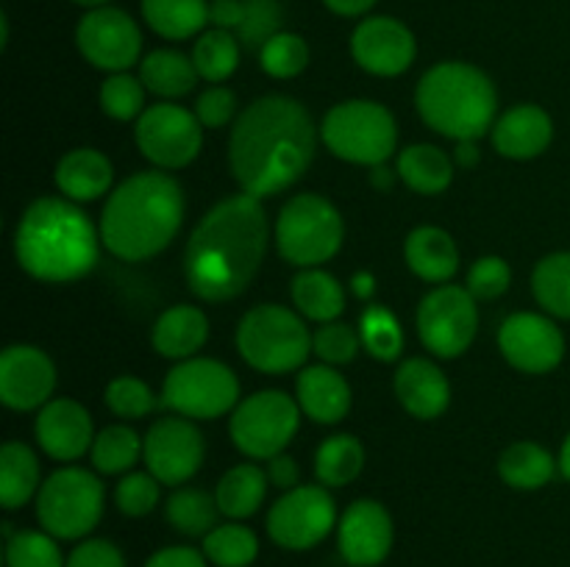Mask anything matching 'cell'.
Wrapping results in <instances>:
<instances>
[{"label":"cell","instance_id":"cell-1","mask_svg":"<svg viewBox=\"0 0 570 567\" xmlns=\"http://www.w3.org/2000/svg\"><path fill=\"white\" fill-rule=\"evenodd\" d=\"M315 145L309 111L287 94H265L234 120L228 167L239 189L262 200L293 187L309 170Z\"/></svg>","mask_w":570,"mask_h":567},{"label":"cell","instance_id":"cell-2","mask_svg":"<svg viewBox=\"0 0 570 567\" xmlns=\"http://www.w3.org/2000/svg\"><path fill=\"white\" fill-rule=\"evenodd\" d=\"M267 215L248 192L220 200L184 248V278L206 304L234 300L250 287L267 253Z\"/></svg>","mask_w":570,"mask_h":567},{"label":"cell","instance_id":"cell-3","mask_svg":"<svg viewBox=\"0 0 570 567\" xmlns=\"http://www.w3.org/2000/svg\"><path fill=\"white\" fill-rule=\"evenodd\" d=\"M184 222V189L170 172L145 170L126 178L100 211V242L122 261H145L176 239Z\"/></svg>","mask_w":570,"mask_h":567},{"label":"cell","instance_id":"cell-4","mask_svg":"<svg viewBox=\"0 0 570 567\" xmlns=\"http://www.w3.org/2000/svg\"><path fill=\"white\" fill-rule=\"evenodd\" d=\"M100 231L72 200L37 198L14 228L17 265L45 284H72L98 265Z\"/></svg>","mask_w":570,"mask_h":567},{"label":"cell","instance_id":"cell-5","mask_svg":"<svg viewBox=\"0 0 570 567\" xmlns=\"http://www.w3.org/2000/svg\"><path fill=\"white\" fill-rule=\"evenodd\" d=\"M415 109L432 131L454 142H476L495 126L499 94L484 70L468 61L429 67L415 89Z\"/></svg>","mask_w":570,"mask_h":567},{"label":"cell","instance_id":"cell-6","mask_svg":"<svg viewBox=\"0 0 570 567\" xmlns=\"http://www.w3.org/2000/svg\"><path fill=\"white\" fill-rule=\"evenodd\" d=\"M306 317L282 304H259L237 326V350L245 365L267 376L304 370L312 354Z\"/></svg>","mask_w":570,"mask_h":567},{"label":"cell","instance_id":"cell-7","mask_svg":"<svg viewBox=\"0 0 570 567\" xmlns=\"http://www.w3.org/2000/svg\"><path fill=\"white\" fill-rule=\"evenodd\" d=\"M33 509L39 528L61 543H81L104 517L106 487L83 467H61L42 481Z\"/></svg>","mask_w":570,"mask_h":567},{"label":"cell","instance_id":"cell-8","mask_svg":"<svg viewBox=\"0 0 570 567\" xmlns=\"http://www.w3.org/2000/svg\"><path fill=\"white\" fill-rule=\"evenodd\" d=\"M345 222L337 206L323 195L304 192L282 206L276 220V248L284 261L301 267H321L340 253Z\"/></svg>","mask_w":570,"mask_h":567},{"label":"cell","instance_id":"cell-9","mask_svg":"<svg viewBox=\"0 0 570 567\" xmlns=\"http://www.w3.org/2000/svg\"><path fill=\"white\" fill-rule=\"evenodd\" d=\"M321 139L337 159L379 167L395 153L399 126L387 106L376 100H343L326 111Z\"/></svg>","mask_w":570,"mask_h":567},{"label":"cell","instance_id":"cell-10","mask_svg":"<svg viewBox=\"0 0 570 567\" xmlns=\"http://www.w3.org/2000/svg\"><path fill=\"white\" fill-rule=\"evenodd\" d=\"M237 404L239 381L234 370L206 356L178 361L161 384V406L189 420H217Z\"/></svg>","mask_w":570,"mask_h":567},{"label":"cell","instance_id":"cell-11","mask_svg":"<svg viewBox=\"0 0 570 567\" xmlns=\"http://www.w3.org/2000/svg\"><path fill=\"white\" fill-rule=\"evenodd\" d=\"M298 400L282 389H262L239 400L228 420V434L239 454L248 459H273L284 454L301 426Z\"/></svg>","mask_w":570,"mask_h":567},{"label":"cell","instance_id":"cell-12","mask_svg":"<svg viewBox=\"0 0 570 567\" xmlns=\"http://www.w3.org/2000/svg\"><path fill=\"white\" fill-rule=\"evenodd\" d=\"M415 328L423 348L432 350L440 359H456L476 339V298L468 292V287L440 284L432 292L423 295V300L417 304Z\"/></svg>","mask_w":570,"mask_h":567},{"label":"cell","instance_id":"cell-13","mask_svg":"<svg viewBox=\"0 0 570 567\" xmlns=\"http://www.w3.org/2000/svg\"><path fill=\"white\" fill-rule=\"evenodd\" d=\"M340 515L323 484H301L284 493L267 511V537L284 550H312L332 537Z\"/></svg>","mask_w":570,"mask_h":567},{"label":"cell","instance_id":"cell-14","mask_svg":"<svg viewBox=\"0 0 570 567\" xmlns=\"http://www.w3.org/2000/svg\"><path fill=\"white\" fill-rule=\"evenodd\" d=\"M134 139L150 165L159 170H181L198 159L204 148V126L195 111L173 100H161L142 111L134 128Z\"/></svg>","mask_w":570,"mask_h":567},{"label":"cell","instance_id":"cell-15","mask_svg":"<svg viewBox=\"0 0 570 567\" xmlns=\"http://www.w3.org/2000/svg\"><path fill=\"white\" fill-rule=\"evenodd\" d=\"M206 442L189 417H159L142 437V461L165 487H181L200 470Z\"/></svg>","mask_w":570,"mask_h":567},{"label":"cell","instance_id":"cell-16","mask_svg":"<svg viewBox=\"0 0 570 567\" xmlns=\"http://www.w3.org/2000/svg\"><path fill=\"white\" fill-rule=\"evenodd\" d=\"M76 44L89 64L111 76L137 64L142 53V31L128 11L117 6H100L89 9L78 20Z\"/></svg>","mask_w":570,"mask_h":567},{"label":"cell","instance_id":"cell-17","mask_svg":"<svg viewBox=\"0 0 570 567\" xmlns=\"http://www.w3.org/2000/svg\"><path fill=\"white\" fill-rule=\"evenodd\" d=\"M499 348L515 370L543 376L560 367L566 356V337L551 317L518 311L501 322Z\"/></svg>","mask_w":570,"mask_h":567},{"label":"cell","instance_id":"cell-18","mask_svg":"<svg viewBox=\"0 0 570 567\" xmlns=\"http://www.w3.org/2000/svg\"><path fill=\"white\" fill-rule=\"evenodd\" d=\"M395 545V526L387 506L360 498L340 515L337 550L348 567H379Z\"/></svg>","mask_w":570,"mask_h":567},{"label":"cell","instance_id":"cell-19","mask_svg":"<svg viewBox=\"0 0 570 567\" xmlns=\"http://www.w3.org/2000/svg\"><path fill=\"white\" fill-rule=\"evenodd\" d=\"M351 56L371 76L395 78L415 61V33L395 17H365L351 33Z\"/></svg>","mask_w":570,"mask_h":567},{"label":"cell","instance_id":"cell-20","mask_svg":"<svg viewBox=\"0 0 570 567\" xmlns=\"http://www.w3.org/2000/svg\"><path fill=\"white\" fill-rule=\"evenodd\" d=\"M56 367L42 348L9 345L0 354V400L14 411L42 409L53 400Z\"/></svg>","mask_w":570,"mask_h":567},{"label":"cell","instance_id":"cell-21","mask_svg":"<svg viewBox=\"0 0 570 567\" xmlns=\"http://www.w3.org/2000/svg\"><path fill=\"white\" fill-rule=\"evenodd\" d=\"M33 434H37L39 448L56 461L81 459L87 450H92L95 442L92 417L72 398L48 400L37 411Z\"/></svg>","mask_w":570,"mask_h":567},{"label":"cell","instance_id":"cell-22","mask_svg":"<svg viewBox=\"0 0 570 567\" xmlns=\"http://www.w3.org/2000/svg\"><path fill=\"white\" fill-rule=\"evenodd\" d=\"M554 139V120L543 106L518 103L495 120L493 148L504 159L527 161L546 153Z\"/></svg>","mask_w":570,"mask_h":567},{"label":"cell","instance_id":"cell-23","mask_svg":"<svg viewBox=\"0 0 570 567\" xmlns=\"http://www.w3.org/2000/svg\"><path fill=\"white\" fill-rule=\"evenodd\" d=\"M393 389L399 404L417 420H434L451 404V384L434 361L412 356L395 370Z\"/></svg>","mask_w":570,"mask_h":567},{"label":"cell","instance_id":"cell-24","mask_svg":"<svg viewBox=\"0 0 570 567\" xmlns=\"http://www.w3.org/2000/svg\"><path fill=\"white\" fill-rule=\"evenodd\" d=\"M301 411L321 426H334L351 411V384L332 365H309L295 378Z\"/></svg>","mask_w":570,"mask_h":567},{"label":"cell","instance_id":"cell-25","mask_svg":"<svg viewBox=\"0 0 570 567\" xmlns=\"http://www.w3.org/2000/svg\"><path fill=\"white\" fill-rule=\"evenodd\" d=\"M56 187L72 203H87L106 195L115 181V167L95 148H72L56 165Z\"/></svg>","mask_w":570,"mask_h":567},{"label":"cell","instance_id":"cell-26","mask_svg":"<svg viewBox=\"0 0 570 567\" xmlns=\"http://www.w3.org/2000/svg\"><path fill=\"white\" fill-rule=\"evenodd\" d=\"M209 339V317L198 306L178 304L161 311L150 331V345L165 359H193Z\"/></svg>","mask_w":570,"mask_h":567},{"label":"cell","instance_id":"cell-27","mask_svg":"<svg viewBox=\"0 0 570 567\" xmlns=\"http://www.w3.org/2000/svg\"><path fill=\"white\" fill-rule=\"evenodd\" d=\"M404 259L417 278L445 284L460 270V250L454 237L438 226H417L404 242Z\"/></svg>","mask_w":570,"mask_h":567},{"label":"cell","instance_id":"cell-28","mask_svg":"<svg viewBox=\"0 0 570 567\" xmlns=\"http://www.w3.org/2000/svg\"><path fill=\"white\" fill-rule=\"evenodd\" d=\"M395 172L417 195H440L454 181V159L429 142L410 145L399 153Z\"/></svg>","mask_w":570,"mask_h":567},{"label":"cell","instance_id":"cell-29","mask_svg":"<svg viewBox=\"0 0 570 567\" xmlns=\"http://www.w3.org/2000/svg\"><path fill=\"white\" fill-rule=\"evenodd\" d=\"M293 306L301 317L315 322H334L345 311V289L332 272L306 267L289 284Z\"/></svg>","mask_w":570,"mask_h":567},{"label":"cell","instance_id":"cell-30","mask_svg":"<svg viewBox=\"0 0 570 567\" xmlns=\"http://www.w3.org/2000/svg\"><path fill=\"white\" fill-rule=\"evenodd\" d=\"M42 478L39 459L26 442H3L0 448V504L6 511L22 509L28 500H37Z\"/></svg>","mask_w":570,"mask_h":567},{"label":"cell","instance_id":"cell-31","mask_svg":"<svg viewBox=\"0 0 570 567\" xmlns=\"http://www.w3.org/2000/svg\"><path fill=\"white\" fill-rule=\"evenodd\" d=\"M198 70H195L193 56H184L181 50L159 48L139 61V81L145 89L165 100L184 98L198 83Z\"/></svg>","mask_w":570,"mask_h":567},{"label":"cell","instance_id":"cell-32","mask_svg":"<svg viewBox=\"0 0 570 567\" xmlns=\"http://www.w3.org/2000/svg\"><path fill=\"white\" fill-rule=\"evenodd\" d=\"M267 481H271L267 470H262L259 465L243 461V465L232 467L215 487V498L223 517H228V520H248V517H254L262 509V504H265Z\"/></svg>","mask_w":570,"mask_h":567},{"label":"cell","instance_id":"cell-33","mask_svg":"<svg viewBox=\"0 0 570 567\" xmlns=\"http://www.w3.org/2000/svg\"><path fill=\"white\" fill-rule=\"evenodd\" d=\"M557 467H560V459H554L543 445L521 439L501 454L499 476L512 489L532 493V489H543L554 478Z\"/></svg>","mask_w":570,"mask_h":567},{"label":"cell","instance_id":"cell-34","mask_svg":"<svg viewBox=\"0 0 570 567\" xmlns=\"http://www.w3.org/2000/svg\"><path fill=\"white\" fill-rule=\"evenodd\" d=\"M142 17L154 33L181 42L204 33L209 0H142Z\"/></svg>","mask_w":570,"mask_h":567},{"label":"cell","instance_id":"cell-35","mask_svg":"<svg viewBox=\"0 0 570 567\" xmlns=\"http://www.w3.org/2000/svg\"><path fill=\"white\" fill-rule=\"evenodd\" d=\"M220 515L215 495L195 487H176L165 506V517L173 531L189 539H204L212 528L220 526Z\"/></svg>","mask_w":570,"mask_h":567},{"label":"cell","instance_id":"cell-36","mask_svg":"<svg viewBox=\"0 0 570 567\" xmlns=\"http://www.w3.org/2000/svg\"><path fill=\"white\" fill-rule=\"evenodd\" d=\"M200 550L212 567H250L259 559V537L243 520H228L200 539Z\"/></svg>","mask_w":570,"mask_h":567},{"label":"cell","instance_id":"cell-37","mask_svg":"<svg viewBox=\"0 0 570 567\" xmlns=\"http://www.w3.org/2000/svg\"><path fill=\"white\" fill-rule=\"evenodd\" d=\"M365 467V448L351 434H334L317 448L315 476L323 487H348Z\"/></svg>","mask_w":570,"mask_h":567},{"label":"cell","instance_id":"cell-38","mask_svg":"<svg viewBox=\"0 0 570 567\" xmlns=\"http://www.w3.org/2000/svg\"><path fill=\"white\" fill-rule=\"evenodd\" d=\"M6 534V567H65L67 556L61 550V539L45 528H20L14 531L11 523L3 526Z\"/></svg>","mask_w":570,"mask_h":567},{"label":"cell","instance_id":"cell-39","mask_svg":"<svg viewBox=\"0 0 570 567\" xmlns=\"http://www.w3.org/2000/svg\"><path fill=\"white\" fill-rule=\"evenodd\" d=\"M239 48H243V42L237 39V33L223 31V28H209V31H204L195 39V70L209 83L228 81L239 67Z\"/></svg>","mask_w":570,"mask_h":567},{"label":"cell","instance_id":"cell-40","mask_svg":"<svg viewBox=\"0 0 570 567\" xmlns=\"http://www.w3.org/2000/svg\"><path fill=\"white\" fill-rule=\"evenodd\" d=\"M534 300L549 311L551 317L570 320V253H549L538 261L532 272Z\"/></svg>","mask_w":570,"mask_h":567},{"label":"cell","instance_id":"cell-41","mask_svg":"<svg viewBox=\"0 0 570 567\" xmlns=\"http://www.w3.org/2000/svg\"><path fill=\"white\" fill-rule=\"evenodd\" d=\"M92 467L104 476H122L142 456V437L126 422L106 426L92 442Z\"/></svg>","mask_w":570,"mask_h":567},{"label":"cell","instance_id":"cell-42","mask_svg":"<svg viewBox=\"0 0 570 567\" xmlns=\"http://www.w3.org/2000/svg\"><path fill=\"white\" fill-rule=\"evenodd\" d=\"M356 331H360L362 348L379 361H395L404 350V331H401L399 317L382 304L365 306Z\"/></svg>","mask_w":570,"mask_h":567},{"label":"cell","instance_id":"cell-43","mask_svg":"<svg viewBox=\"0 0 570 567\" xmlns=\"http://www.w3.org/2000/svg\"><path fill=\"white\" fill-rule=\"evenodd\" d=\"M259 64L271 78H295L309 64V44L301 33L278 31L262 44Z\"/></svg>","mask_w":570,"mask_h":567},{"label":"cell","instance_id":"cell-44","mask_svg":"<svg viewBox=\"0 0 570 567\" xmlns=\"http://www.w3.org/2000/svg\"><path fill=\"white\" fill-rule=\"evenodd\" d=\"M145 83L139 76H128V72H111L104 83H100V109L106 117L117 122L139 120L145 111Z\"/></svg>","mask_w":570,"mask_h":567},{"label":"cell","instance_id":"cell-45","mask_svg":"<svg viewBox=\"0 0 570 567\" xmlns=\"http://www.w3.org/2000/svg\"><path fill=\"white\" fill-rule=\"evenodd\" d=\"M104 400L117 417H122V420H139V417H148L150 411L161 404V398H156L154 389H150L142 378H134V376L111 378V381L106 384Z\"/></svg>","mask_w":570,"mask_h":567},{"label":"cell","instance_id":"cell-46","mask_svg":"<svg viewBox=\"0 0 570 567\" xmlns=\"http://www.w3.org/2000/svg\"><path fill=\"white\" fill-rule=\"evenodd\" d=\"M360 331H354V326H348V322H321V328H315V334H312V354L323 365H351L356 354H360Z\"/></svg>","mask_w":570,"mask_h":567},{"label":"cell","instance_id":"cell-47","mask_svg":"<svg viewBox=\"0 0 570 567\" xmlns=\"http://www.w3.org/2000/svg\"><path fill=\"white\" fill-rule=\"evenodd\" d=\"M159 487L150 472H126L115 487V506L126 517H148L159 504Z\"/></svg>","mask_w":570,"mask_h":567},{"label":"cell","instance_id":"cell-48","mask_svg":"<svg viewBox=\"0 0 570 567\" xmlns=\"http://www.w3.org/2000/svg\"><path fill=\"white\" fill-rule=\"evenodd\" d=\"M282 31V3L278 0H245V20L237 39L245 48L262 50V44Z\"/></svg>","mask_w":570,"mask_h":567},{"label":"cell","instance_id":"cell-49","mask_svg":"<svg viewBox=\"0 0 570 567\" xmlns=\"http://www.w3.org/2000/svg\"><path fill=\"white\" fill-rule=\"evenodd\" d=\"M512 270L501 256H482L468 270V292L476 300H495L510 289Z\"/></svg>","mask_w":570,"mask_h":567},{"label":"cell","instance_id":"cell-50","mask_svg":"<svg viewBox=\"0 0 570 567\" xmlns=\"http://www.w3.org/2000/svg\"><path fill=\"white\" fill-rule=\"evenodd\" d=\"M237 106V94L228 87H223V83H215V87L204 89V92L198 94L193 111L204 128H223L239 117Z\"/></svg>","mask_w":570,"mask_h":567},{"label":"cell","instance_id":"cell-51","mask_svg":"<svg viewBox=\"0 0 570 567\" xmlns=\"http://www.w3.org/2000/svg\"><path fill=\"white\" fill-rule=\"evenodd\" d=\"M65 567H128L126 556L111 539L87 537L67 554Z\"/></svg>","mask_w":570,"mask_h":567},{"label":"cell","instance_id":"cell-52","mask_svg":"<svg viewBox=\"0 0 570 567\" xmlns=\"http://www.w3.org/2000/svg\"><path fill=\"white\" fill-rule=\"evenodd\" d=\"M142 567H212L204 550L193 545H167L145 559Z\"/></svg>","mask_w":570,"mask_h":567},{"label":"cell","instance_id":"cell-53","mask_svg":"<svg viewBox=\"0 0 570 567\" xmlns=\"http://www.w3.org/2000/svg\"><path fill=\"white\" fill-rule=\"evenodd\" d=\"M267 478L276 489L282 493H289V489L301 487V467L293 456L287 454H278L273 459H267Z\"/></svg>","mask_w":570,"mask_h":567},{"label":"cell","instance_id":"cell-54","mask_svg":"<svg viewBox=\"0 0 570 567\" xmlns=\"http://www.w3.org/2000/svg\"><path fill=\"white\" fill-rule=\"evenodd\" d=\"M245 20V0H212L209 3V22L212 28L237 33Z\"/></svg>","mask_w":570,"mask_h":567},{"label":"cell","instance_id":"cell-55","mask_svg":"<svg viewBox=\"0 0 570 567\" xmlns=\"http://www.w3.org/2000/svg\"><path fill=\"white\" fill-rule=\"evenodd\" d=\"M323 3L340 17H362L376 6V0H323Z\"/></svg>","mask_w":570,"mask_h":567},{"label":"cell","instance_id":"cell-56","mask_svg":"<svg viewBox=\"0 0 570 567\" xmlns=\"http://www.w3.org/2000/svg\"><path fill=\"white\" fill-rule=\"evenodd\" d=\"M351 292H354L356 300H373V295H376V278H373V272H354L351 276Z\"/></svg>","mask_w":570,"mask_h":567},{"label":"cell","instance_id":"cell-57","mask_svg":"<svg viewBox=\"0 0 570 567\" xmlns=\"http://www.w3.org/2000/svg\"><path fill=\"white\" fill-rule=\"evenodd\" d=\"M479 159H482V150H479V145L473 142H456V150H454V161L460 167H468V170H471V167H476L479 165Z\"/></svg>","mask_w":570,"mask_h":567},{"label":"cell","instance_id":"cell-58","mask_svg":"<svg viewBox=\"0 0 570 567\" xmlns=\"http://www.w3.org/2000/svg\"><path fill=\"white\" fill-rule=\"evenodd\" d=\"M395 178H399V172H390L384 165L371 167V183H373V187H376V189H382V192H387V189L393 187Z\"/></svg>","mask_w":570,"mask_h":567},{"label":"cell","instance_id":"cell-59","mask_svg":"<svg viewBox=\"0 0 570 567\" xmlns=\"http://www.w3.org/2000/svg\"><path fill=\"white\" fill-rule=\"evenodd\" d=\"M560 470L570 481V434L566 437V442H562V450H560Z\"/></svg>","mask_w":570,"mask_h":567},{"label":"cell","instance_id":"cell-60","mask_svg":"<svg viewBox=\"0 0 570 567\" xmlns=\"http://www.w3.org/2000/svg\"><path fill=\"white\" fill-rule=\"evenodd\" d=\"M76 6H83V9H100V6H109L111 0H72Z\"/></svg>","mask_w":570,"mask_h":567}]
</instances>
